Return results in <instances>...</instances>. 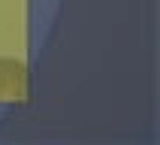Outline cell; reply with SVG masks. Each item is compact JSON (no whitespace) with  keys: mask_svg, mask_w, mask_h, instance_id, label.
<instances>
[{"mask_svg":"<svg viewBox=\"0 0 160 145\" xmlns=\"http://www.w3.org/2000/svg\"><path fill=\"white\" fill-rule=\"evenodd\" d=\"M0 103H27V67L18 58H0Z\"/></svg>","mask_w":160,"mask_h":145,"instance_id":"obj_1","label":"cell"}]
</instances>
